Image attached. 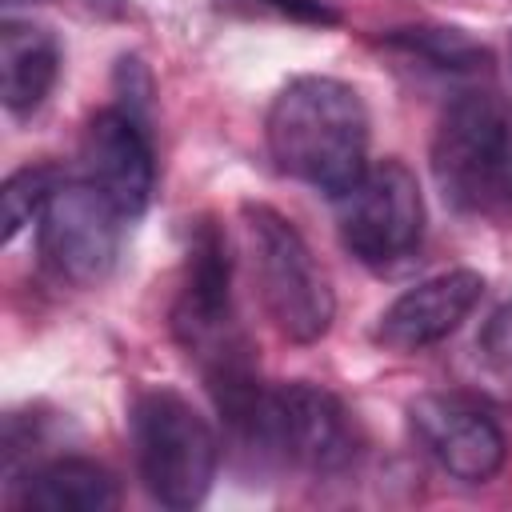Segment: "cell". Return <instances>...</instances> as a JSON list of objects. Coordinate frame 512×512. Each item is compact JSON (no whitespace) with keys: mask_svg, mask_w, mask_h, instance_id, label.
<instances>
[{"mask_svg":"<svg viewBox=\"0 0 512 512\" xmlns=\"http://www.w3.org/2000/svg\"><path fill=\"white\" fill-rule=\"evenodd\" d=\"M432 176L444 200L472 216L512 212V100L468 84L440 112Z\"/></svg>","mask_w":512,"mask_h":512,"instance_id":"obj_3","label":"cell"},{"mask_svg":"<svg viewBox=\"0 0 512 512\" xmlns=\"http://www.w3.org/2000/svg\"><path fill=\"white\" fill-rule=\"evenodd\" d=\"M476 348H480V356L488 364H496L500 372H512V304L496 308L484 320V328L476 336Z\"/></svg>","mask_w":512,"mask_h":512,"instance_id":"obj_16","label":"cell"},{"mask_svg":"<svg viewBox=\"0 0 512 512\" xmlns=\"http://www.w3.org/2000/svg\"><path fill=\"white\" fill-rule=\"evenodd\" d=\"M384 48L404 52L412 60H420L424 68L452 76V80H480L492 72V52L472 40L460 28H444V24H408V28H392L384 32Z\"/></svg>","mask_w":512,"mask_h":512,"instance_id":"obj_14","label":"cell"},{"mask_svg":"<svg viewBox=\"0 0 512 512\" xmlns=\"http://www.w3.org/2000/svg\"><path fill=\"white\" fill-rule=\"evenodd\" d=\"M12 504L36 512H104L116 508V476L88 456H52L12 476Z\"/></svg>","mask_w":512,"mask_h":512,"instance_id":"obj_12","label":"cell"},{"mask_svg":"<svg viewBox=\"0 0 512 512\" xmlns=\"http://www.w3.org/2000/svg\"><path fill=\"white\" fill-rule=\"evenodd\" d=\"M4 4H8V8H16V4H32V0H4Z\"/></svg>","mask_w":512,"mask_h":512,"instance_id":"obj_18","label":"cell"},{"mask_svg":"<svg viewBox=\"0 0 512 512\" xmlns=\"http://www.w3.org/2000/svg\"><path fill=\"white\" fill-rule=\"evenodd\" d=\"M240 448L260 460H276L284 468H300L312 476H332L352 464L356 432L348 408L320 384H264V396L252 420L236 432Z\"/></svg>","mask_w":512,"mask_h":512,"instance_id":"obj_6","label":"cell"},{"mask_svg":"<svg viewBox=\"0 0 512 512\" xmlns=\"http://www.w3.org/2000/svg\"><path fill=\"white\" fill-rule=\"evenodd\" d=\"M340 244L372 272H392L420 252L424 196L404 160H376L336 200Z\"/></svg>","mask_w":512,"mask_h":512,"instance_id":"obj_7","label":"cell"},{"mask_svg":"<svg viewBox=\"0 0 512 512\" xmlns=\"http://www.w3.org/2000/svg\"><path fill=\"white\" fill-rule=\"evenodd\" d=\"M508 56H512V36H508Z\"/></svg>","mask_w":512,"mask_h":512,"instance_id":"obj_19","label":"cell"},{"mask_svg":"<svg viewBox=\"0 0 512 512\" xmlns=\"http://www.w3.org/2000/svg\"><path fill=\"white\" fill-rule=\"evenodd\" d=\"M256 4H264V8H272L276 16L296 20V24H316V28L340 24V12H336L332 4H324V0H256Z\"/></svg>","mask_w":512,"mask_h":512,"instance_id":"obj_17","label":"cell"},{"mask_svg":"<svg viewBox=\"0 0 512 512\" xmlns=\"http://www.w3.org/2000/svg\"><path fill=\"white\" fill-rule=\"evenodd\" d=\"M68 176L56 168V164H24V168H16L8 180H4V188H0V236H4V244L8 240H16L24 228H28V220H36L40 216V208L48 204V196L64 184Z\"/></svg>","mask_w":512,"mask_h":512,"instance_id":"obj_15","label":"cell"},{"mask_svg":"<svg viewBox=\"0 0 512 512\" xmlns=\"http://www.w3.org/2000/svg\"><path fill=\"white\" fill-rule=\"evenodd\" d=\"M60 76V44L48 28L4 20L0 28V100L12 116L36 112Z\"/></svg>","mask_w":512,"mask_h":512,"instance_id":"obj_13","label":"cell"},{"mask_svg":"<svg viewBox=\"0 0 512 512\" xmlns=\"http://www.w3.org/2000/svg\"><path fill=\"white\" fill-rule=\"evenodd\" d=\"M264 140L284 176L340 200L368 168V108L336 76H296L272 96Z\"/></svg>","mask_w":512,"mask_h":512,"instance_id":"obj_1","label":"cell"},{"mask_svg":"<svg viewBox=\"0 0 512 512\" xmlns=\"http://www.w3.org/2000/svg\"><path fill=\"white\" fill-rule=\"evenodd\" d=\"M132 456L144 492L164 508H196L220 464L212 424L172 388H148L132 400Z\"/></svg>","mask_w":512,"mask_h":512,"instance_id":"obj_5","label":"cell"},{"mask_svg":"<svg viewBox=\"0 0 512 512\" xmlns=\"http://www.w3.org/2000/svg\"><path fill=\"white\" fill-rule=\"evenodd\" d=\"M172 336L196 360L208 396L256 376L252 340L232 308V260L228 240L212 216H200L188 236L184 276L172 300Z\"/></svg>","mask_w":512,"mask_h":512,"instance_id":"obj_2","label":"cell"},{"mask_svg":"<svg viewBox=\"0 0 512 512\" xmlns=\"http://www.w3.org/2000/svg\"><path fill=\"white\" fill-rule=\"evenodd\" d=\"M80 172V180H88L124 220H140L156 184V156L144 120L128 108H100L80 136Z\"/></svg>","mask_w":512,"mask_h":512,"instance_id":"obj_10","label":"cell"},{"mask_svg":"<svg viewBox=\"0 0 512 512\" xmlns=\"http://www.w3.org/2000/svg\"><path fill=\"white\" fill-rule=\"evenodd\" d=\"M240 224L248 236L252 280L268 320L292 344H316L332 328L336 296L308 240L296 232L288 216L256 200L240 204Z\"/></svg>","mask_w":512,"mask_h":512,"instance_id":"obj_4","label":"cell"},{"mask_svg":"<svg viewBox=\"0 0 512 512\" xmlns=\"http://www.w3.org/2000/svg\"><path fill=\"white\" fill-rule=\"evenodd\" d=\"M120 224L124 216L88 180H64L36 216L44 268L76 288L108 280L120 252Z\"/></svg>","mask_w":512,"mask_h":512,"instance_id":"obj_8","label":"cell"},{"mask_svg":"<svg viewBox=\"0 0 512 512\" xmlns=\"http://www.w3.org/2000/svg\"><path fill=\"white\" fill-rule=\"evenodd\" d=\"M484 296V276L472 268H452L440 276L420 280L416 288L400 292L376 320L372 340L380 348L392 352H424L432 344H440L444 336H452L468 312L480 304Z\"/></svg>","mask_w":512,"mask_h":512,"instance_id":"obj_11","label":"cell"},{"mask_svg":"<svg viewBox=\"0 0 512 512\" xmlns=\"http://www.w3.org/2000/svg\"><path fill=\"white\" fill-rule=\"evenodd\" d=\"M408 424L420 448L460 484H488L508 460L500 424L468 396L424 392L408 404Z\"/></svg>","mask_w":512,"mask_h":512,"instance_id":"obj_9","label":"cell"}]
</instances>
